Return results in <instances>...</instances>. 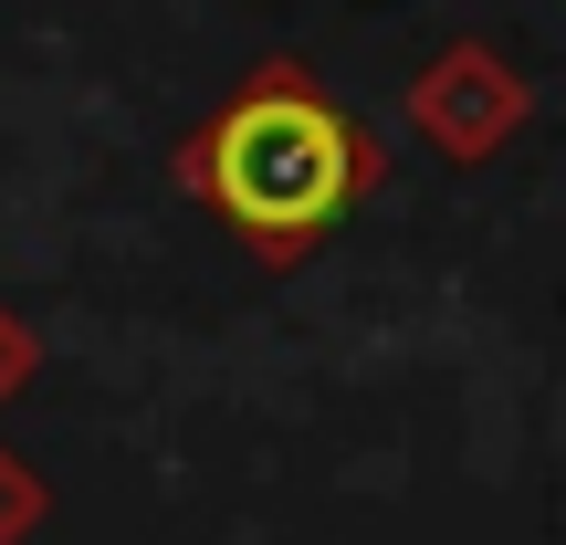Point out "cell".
I'll list each match as a JSON object with an SVG mask.
<instances>
[{"instance_id": "cell-2", "label": "cell", "mask_w": 566, "mask_h": 545, "mask_svg": "<svg viewBox=\"0 0 566 545\" xmlns=\"http://www.w3.org/2000/svg\"><path fill=\"white\" fill-rule=\"evenodd\" d=\"M11 378H21V336L0 325V388H11Z\"/></svg>"}, {"instance_id": "cell-1", "label": "cell", "mask_w": 566, "mask_h": 545, "mask_svg": "<svg viewBox=\"0 0 566 545\" xmlns=\"http://www.w3.org/2000/svg\"><path fill=\"white\" fill-rule=\"evenodd\" d=\"M357 126L315 95V84H252L221 105V126L200 137V189L221 200V221L263 252H304L346 200H357Z\"/></svg>"}]
</instances>
